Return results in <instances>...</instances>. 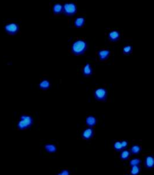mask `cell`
Segmentation results:
<instances>
[{"label": "cell", "mask_w": 154, "mask_h": 175, "mask_svg": "<svg viewBox=\"0 0 154 175\" xmlns=\"http://www.w3.org/2000/svg\"><path fill=\"white\" fill-rule=\"evenodd\" d=\"M63 11L66 15L72 16L77 13V5L74 3H66L63 6Z\"/></svg>", "instance_id": "cell-3"}, {"label": "cell", "mask_w": 154, "mask_h": 175, "mask_svg": "<svg viewBox=\"0 0 154 175\" xmlns=\"http://www.w3.org/2000/svg\"><path fill=\"white\" fill-rule=\"evenodd\" d=\"M119 33L118 31L114 30L110 33L109 34V39L112 41H117L119 38Z\"/></svg>", "instance_id": "cell-12"}, {"label": "cell", "mask_w": 154, "mask_h": 175, "mask_svg": "<svg viewBox=\"0 0 154 175\" xmlns=\"http://www.w3.org/2000/svg\"><path fill=\"white\" fill-rule=\"evenodd\" d=\"M132 47L130 46H125L123 48V53L126 54H129L132 53Z\"/></svg>", "instance_id": "cell-21"}, {"label": "cell", "mask_w": 154, "mask_h": 175, "mask_svg": "<svg viewBox=\"0 0 154 175\" xmlns=\"http://www.w3.org/2000/svg\"><path fill=\"white\" fill-rule=\"evenodd\" d=\"M141 162H142V161L140 159H139L138 158H134L129 161V165L130 166V167L134 166H140V165L141 163Z\"/></svg>", "instance_id": "cell-18"}, {"label": "cell", "mask_w": 154, "mask_h": 175, "mask_svg": "<svg viewBox=\"0 0 154 175\" xmlns=\"http://www.w3.org/2000/svg\"><path fill=\"white\" fill-rule=\"evenodd\" d=\"M94 134V130L92 127H88L85 129L82 133V137L83 139L89 140L93 138Z\"/></svg>", "instance_id": "cell-6"}, {"label": "cell", "mask_w": 154, "mask_h": 175, "mask_svg": "<svg viewBox=\"0 0 154 175\" xmlns=\"http://www.w3.org/2000/svg\"><path fill=\"white\" fill-rule=\"evenodd\" d=\"M94 96L95 98L98 101H105L107 96V90L102 88L98 89L94 92Z\"/></svg>", "instance_id": "cell-4"}, {"label": "cell", "mask_w": 154, "mask_h": 175, "mask_svg": "<svg viewBox=\"0 0 154 175\" xmlns=\"http://www.w3.org/2000/svg\"><path fill=\"white\" fill-rule=\"evenodd\" d=\"M121 144H122V149L123 150H125L126 148H127V147L129 146V142L126 140H123L121 141Z\"/></svg>", "instance_id": "cell-22"}, {"label": "cell", "mask_w": 154, "mask_h": 175, "mask_svg": "<svg viewBox=\"0 0 154 175\" xmlns=\"http://www.w3.org/2000/svg\"><path fill=\"white\" fill-rule=\"evenodd\" d=\"M5 31L11 35L16 34L19 30V25L15 23H9L5 26Z\"/></svg>", "instance_id": "cell-5"}, {"label": "cell", "mask_w": 154, "mask_h": 175, "mask_svg": "<svg viewBox=\"0 0 154 175\" xmlns=\"http://www.w3.org/2000/svg\"><path fill=\"white\" fill-rule=\"evenodd\" d=\"M58 175H70V172L67 169H64L61 170Z\"/></svg>", "instance_id": "cell-23"}, {"label": "cell", "mask_w": 154, "mask_h": 175, "mask_svg": "<svg viewBox=\"0 0 154 175\" xmlns=\"http://www.w3.org/2000/svg\"><path fill=\"white\" fill-rule=\"evenodd\" d=\"M83 73L86 76L90 75L92 73V69L90 65L89 64H87L83 68Z\"/></svg>", "instance_id": "cell-19"}, {"label": "cell", "mask_w": 154, "mask_h": 175, "mask_svg": "<svg viewBox=\"0 0 154 175\" xmlns=\"http://www.w3.org/2000/svg\"><path fill=\"white\" fill-rule=\"evenodd\" d=\"M141 167L140 166H134L131 167L130 169V175H138L141 173Z\"/></svg>", "instance_id": "cell-14"}, {"label": "cell", "mask_w": 154, "mask_h": 175, "mask_svg": "<svg viewBox=\"0 0 154 175\" xmlns=\"http://www.w3.org/2000/svg\"><path fill=\"white\" fill-rule=\"evenodd\" d=\"M126 175H128V174H126Z\"/></svg>", "instance_id": "cell-24"}, {"label": "cell", "mask_w": 154, "mask_h": 175, "mask_svg": "<svg viewBox=\"0 0 154 175\" xmlns=\"http://www.w3.org/2000/svg\"><path fill=\"white\" fill-rule=\"evenodd\" d=\"M86 49V42L83 40H78L73 44L71 46V51L74 55H82L85 52Z\"/></svg>", "instance_id": "cell-1"}, {"label": "cell", "mask_w": 154, "mask_h": 175, "mask_svg": "<svg viewBox=\"0 0 154 175\" xmlns=\"http://www.w3.org/2000/svg\"><path fill=\"white\" fill-rule=\"evenodd\" d=\"M39 86L42 90H47L49 88L50 83L47 80H43L41 81V83L39 84Z\"/></svg>", "instance_id": "cell-17"}, {"label": "cell", "mask_w": 154, "mask_h": 175, "mask_svg": "<svg viewBox=\"0 0 154 175\" xmlns=\"http://www.w3.org/2000/svg\"><path fill=\"white\" fill-rule=\"evenodd\" d=\"M96 118L93 116H89L86 119V124L90 127H92L96 124Z\"/></svg>", "instance_id": "cell-11"}, {"label": "cell", "mask_w": 154, "mask_h": 175, "mask_svg": "<svg viewBox=\"0 0 154 175\" xmlns=\"http://www.w3.org/2000/svg\"><path fill=\"white\" fill-rule=\"evenodd\" d=\"M131 155H132V154H131L130 150L125 149L121 152L119 157L122 160L127 161L131 157Z\"/></svg>", "instance_id": "cell-10"}, {"label": "cell", "mask_w": 154, "mask_h": 175, "mask_svg": "<svg viewBox=\"0 0 154 175\" xmlns=\"http://www.w3.org/2000/svg\"><path fill=\"white\" fill-rule=\"evenodd\" d=\"M45 150L49 153H54L56 152L57 148L55 145L52 144H48L45 146Z\"/></svg>", "instance_id": "cell-13"}, {"label": "cell", "mask_w": 154, "mask_h": 175, "mask_svg": "<svg viewBox=\"0 0 154 175\" xmlns=\"http://www.w3.org/2000/svg\"><path fill=\"white\" fill-rule=\"evenodd\" d=\"M110 54V51L109 50H101L98 53V56L100 60L101 61H104L109 57Z\"/></svg>", "instance_id": "cell-8"}, {"label": "cell", "mask_w": 154, "mask_h": 175, "mask_svg": "<svg viewBox=\"0 0 154 175\" xmlns=\"http://www.w3.org/2000/svg\"><path fill=\"white\" fill-rule=\"evenodd\" d=\"M144 163L145 166L148 169L154 167V155H149L144 158Z\"/></svg>", "instance_id": "cell-7"}, {"label": "cell", "mask_w": 154, "mask_h": 175, "mask_svg": "<svg viewBox=\"0 0 154 175\" xmlns=\"http://www.w3.org/2000/svg\"><path fill=\"white\" fill-rule=\"evenodd\" d=\"M85 24V19L82 17H79L75 19L74 21V25L77 27H81Z\"/></svg>", "instance_id": "cell-16"}, {"label": "cell", "mask_w": 154, "mask_h": 175, "mask_svg": "<svg viewBox=\"0 0 154 175\" xmlns=\"http://www.w3.org/2000/svg\"><path fill=\"white\" fill-rule=\"evenodd\" d=\"M33 123V118L28 115H22L18 123V127L20 130H25L31 126Z\"/></svg>", "instance_id": "cell-2"}, {"label": "cell", "mask_w": 154, "mask_h": 175, "mask_svg": "<svg viewBox=\"0 0 154 175\" xmlns=\"http://www.w3.org/2000/svg\"><path fill=\"white\" fill-rule=\"evenodd\" d=\"M142 148L138 144H134L132 146V147L130 148V151L132 154L138 155H139L141 152Z\"/></svg>", "instance_id": "cell-9"}, {"label": "cell", "mask_w": 154, "mask_h": 175, "mask_svg": "<svg viewBox=\"0 0 154 175\" xmlns=\"http://www.w3.org/2000/svg\"><path fill=\"white\" fill-rule=\"evenodd\" d=\"M114 148L117 152H119V151H121L122 150H123L121 142L117 141V142H115V143L114 144Z\"/></svg>", "instance_id": "cell-20"}, {"label": "cell", "mask_w": 154, "mask_h": 175, "mask_svg": "<svg viewBox=\"0 0 154 175\" xmlns=\"http://www.w3.org/2000/svg\"><path fill=\"white\" fill-rule=\"evenodd\" d=\"M63 11V7L61 4L58 3L54 5L53 11L55 14H61Z\"/></svg>", "instance_id": "cell-15"}]
</instances>
